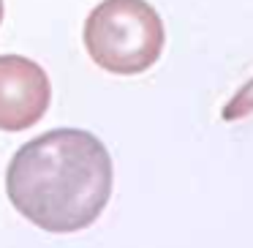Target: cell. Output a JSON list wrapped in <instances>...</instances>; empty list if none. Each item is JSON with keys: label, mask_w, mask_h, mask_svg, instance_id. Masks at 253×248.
Returning a JSON list of instances; mask_svg holds the SVG:
<instances>
[{"label": "cell", "mask_w": 253, "mask_h": 248, "mask_svg": "<svg viewBox=\"0 0 253 248\" xmlns=\"http://www.w3.org/2000/svg\"><path fill=\"white\" fill-rule=\"evenodd\" d=\"M11 204L46 232L90 226L112 197V158L98 137L55 128L14 153L6 172Z\"/></svg>", "instance_id": "cell-1"}, {"label": "cell", "mask_w": 253, "mask_h": 248, "mask_svg": "<svg viewBox=\"0 0 253 248\" xmlns=\"http://www.w3.org/2000/svg\"><path fill=\"white\" fill-rule=\"evenodd\" d=\"M84 47L104 71L142 74L164 52V22L147 0H104L84 22Z\"/></svg>", "instance_id": "cell-2"}, {"label": "cell", "mask_w": 253, "mask_h": 248, "mask_svg": "<svg viewBox=\"0 0 253 248\" xmlns=\"http://www.w3.org/2000/svg\"><path fill=\"white\" fill-rule=\"evenodd\" d=\"M52 85L36 60L0 55V131H25L49 109Z\"/></svg>", "instance_id": "cell-3"}, {"label": "cell", "mask_w": 253, "mask_h": 248, "mask_svg": "<svg viewBox=\"0 0 253 248\" xmlns=\"http://www.w3.org/2000/svg\"><path fill=\"white\" fill-rule=\"evenodd\" d=\"M0 22H3V0H0Z\"/></svg>", "instance_id": "cell-4"}]
</instances>
